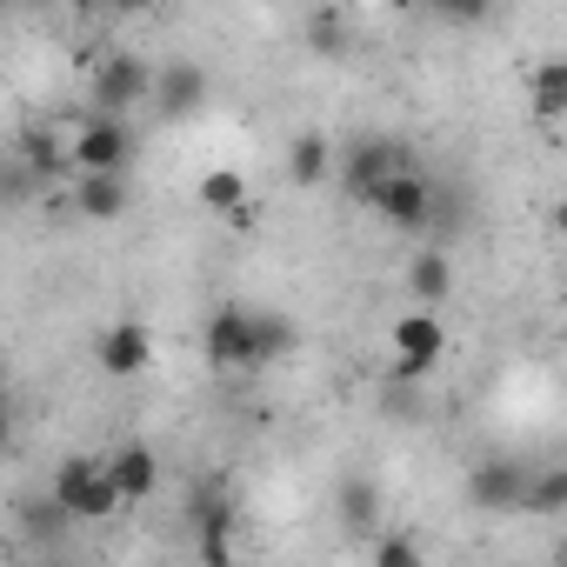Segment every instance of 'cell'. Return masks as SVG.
Returning a JSON list of instances; mask_svg holds the SVG:
<instances>
[{"label":"cell","instance_id":"28","mask_svg":"<svg viewBox=\"0 0 567 567\" xmlns=\"http://www.w3.org/2000/svg\"><path fill=\"white\" fill-rule=\"evenodd\" d=\"M8 447H14V408H8V394H0V461H8Z\"/></svg>","mask_w":567,"mask_h":567},{"label":"cell","instance_id":"25","mask_svg":"<svg viewBox=\"0 0 567 567\" xmlns=\"http://www.w3.org/2000/svg\"><path fill=\"white\" fill-rule=\"evenodd\" d=\"M381 401H388V414H394V421H421V414H427V401H421V388H414L408 374H388Z\"/></svg>","mask_w":567,"mask_h":567},{"label":"cell","instance_id":"18","mask_svg":"<svg viewBox=\"0 0 567 567\" xmlns=\"http://www.w3.org/2000/svg\"><path fill=\"white\" fill-rule=\"evenodd\" d=\"M567 507V467L560 461H540V467H527V487H520V514H560Z\"/></svg>","mask_w":567,"mask_h":567},{"label":"cell","instance_id":"19","mask_svg":"<svg viewBox=\"0 0 567 567\" xmlns=\"http://www.w3.org/2000/svg\"><path fill=\"white\" fill-rule=\"evenodd\" d=\"M194 200L227 220L234 207H247V174H240V167H207V174L194 181Z\"/></svg>","mask_w":567,"mask_h":567},{"label":"cell","instance_id":"32","mask_svg":"<svg viewBox=\"0 0 567 567\" xmlns=\"http://www.w3.org/2000/svg\"><path fill=\"white\" fill-rule=\"evenodd\" d=\"M28 8H48V0H28Z\"/></svg>","mask_w":567,"mask_h":567},{"label":"cell","instance_id":"31","mask_svg":"<svg viewBox=\"0 0 567 567\" xmlns=\"http://www.w3.org/2000/svg\"><path fill=\"white\" fill-rule=\"evenodd\" d=\"M0 28H8V0H0Z\"/></svg>","mask_w":567,"mask_h":567},{"label":"cell","instance_id":"21","mask_svg":"<svg viewBox=\"0 0 567 567\" xmlns=\"http://www.w3.org/2000/svg\"><path fill=\"white\" fill-rule=\"evenodd\" d=\"M328 167H334V141H328V134H301V141L288 147V181H295V187H321Z\"/></svg>","mask_w":567,"mask_h":567},{"label":"cell","instance_id":"7","mask_svg":"<svg viewBox=\"0 0 567 567\" xmlns=\"http://www.w3.org/2000/svg\"><path fill=\"white\" fill-rule=\"evenodd\" d=\"M527 467H534V461H507V454H487V461H474V467H467V481H461L467 507H474V514H520Z\"/></svg>","mask_w":567,"mask_h":567},{"label":"cell","instance_id":"1","mask_svg":"<svg viewBox=\"0 0 567 567\" xmlns=\"http://www.w3.org/2000/svg\"><path fill=\"white\" fill-rule=\"evenodd\" d=\"M48 494L61 501V514H68L74 527H81V520H114V514L127 507L101 454H68V461L54 467V481H48Z\"/></svg>","mask_w":567,"mask_h":567},{"label":"cell","instance_id":"26","mask_svg":"<svg viewBox=\"0 0 567 567\" xmlns=\"http://www.w3.org/2000/svg\"><path fill=\"white\" fill-rule=\"evenodd\" d=\"M374 567H421V540L414 534H381L374 540Z\"/></svg>","mask_w":567,"mask_h":567},{"label":"cell","instance_id":"15","mask_svg":"<svg viewBox=\"0 0 567 567\" xmlns=\"http://www.w3.org/2000/svg\"><path fill=\"white\" fill-rule=\"evenodd\" d=\"M447 295H454V260H447L441 247H427V240H421V247L408 254V301L441 308Z\"/></svg>","mask_w":567,"mask_h":567},{"label":"cell","instance_id":"30","mask_svg":"<svg viewBox=\"0 0 567 567\" xmlns=\"http://www.w3.org/2000/svg\"><path fill=\"white\" fill-rule=\"evenodd\" d=\"M0 394H8V354H0Z\"/></svg>","mask_w":567,"mask_h":567},{"label":"cell","instance_id":"12","mask_svg":"<svg viewBox=\"0 0 567 567\" xmlns=\"http://www.w3.org/2000/svg\"><path fill=\"white\" fill-rule=\"evenodd\" d=\"M187 514H194V554L207 560V567H227L234 560V507H227V494H194L187 501Z\"/></svg>","mask_w":567,"mask_h":567},{"label":"cell","instance_id":"2","mask_svg":"<svg viewBox=\"0 0 567 567\" xmlns=\"http://www.w3.org/2000/svg\"><path fill=\"white\" fill-rule=\"evenodd\" d=\"M134 154H141V134H134L127 114L87 107V114L68 127V161H74V167H134Z\"/></svg>","mask_w":567,"mask_h":567},{"label":"cell","instance_id":"5","mask_svg":"<svg viewBox=\"0 0 567 567\" xmlns=\"http://www.w3.org/2000/svg\"><path fill=\"white\" fill-rule=\"evenodd\" d=\"M394 167H421V154H414L408 141H394V134H354V141H348V161H341V187H348V200L368 207V194H374Z\"/></svg>","mask_w":567,"mask_h":567},{"label":"cell","instance_id":"22","mask_svg":"<svg viewBox=\"0 0 567 567\" xmlns=\"http://www.w3.org/2000/svg\"><path fill=\"white\" fill-rule=\"evenodd\" d=\"M68 527H74V520L61 514V501H54V494H48V501H28V507H21V534H28L34 547H61V540H68Z\"/></svg>","mask_w":567,"mask_h":567},{"label":"cell","instance_id":"8","mask_svg":"<svg viewBox=\"0 0 567 567\" xmlns=\"http://www.w3.org/2000/svg\"><path fill=\"white\" fill-rule=\"evenodd\" d=\"M441 354H447V328H441V315H434V308H408V315L394 321V374L421 381V374H434Z\"/></svg>","mask_w":567,"mask_h":567},{"label":"cell","instance_id":"13","mask_svg":"<svg viewBox=\"0 0 567 567\" xmlns=\"http://www.w3.org/2000/svg\"><path fill=\"white\" fill-rule=\"evenodd\" d=\"M8 154H14L41 187H54L61 174H74V161H68V134H61V127H21Z\"/></svg>","mask_w":567,"mask_h":567},{"label":"cell","instance_id":"6","mask_svg":"<svg viewBox=\"0 0 567 567\" xmlns=\"http://www.w3.org/2000/svg\"><path fill=\"white\" fill-rule=\"evenodd\" d=\"M200 348H207V361H214L220 374H254V368H260V348H254V308H240V301L214 308L207 328H200Z\"/></svg>","mask_w":567,"mask_h":567},{"label":"cell","instance_id":"10","mask_svg":"<svg viewBox=\"0 0 567 567\" xmlns=\"http://www.w3.org/2000/svg\"><path fill=\"white\" fill-rule=\"evenodd\" d=\"M74 214L81 220H121L134 187H127V167H74Z\"/></svg>","mask_w":567,"mask_h":567},{"label":"cell","instance_id":"24","mask_svg":"<svg viewBox=\"0 0 567 567\" xmlns=\"http://www.w3.org/2000/svg\"><path fill=\"white\" fill-rule=\"evenodd\" d=\"M308 48H315L321 61H334V54H348V34H341V14H334V8H321V14H308Z\"/></svg>","mask_w":567,"mask_h":567},{"label":"cell","instance_id":"14","mask_svg":"<svg viewBox=\"0 0 567 567\" xmlns=\"http://www.w3.org/2000/svg\"><path fill=\"white\" fill-rule=\"evenodd\" d=\"M107 461V474H114V487H121V501H147L154 487H161V454L147 447V441H121L114 454H101Z\"/></svg>","mask_w":567,"mask_h":567},{"label":"cell","instance_id":"4","mask_svg":"<svg viewBox=\"0 0 567 567\" xmlns=\"http://www.w3.org/2000/svg\"><path fill=\"white\" fill-rule=\"evenodd\" d=\"M147 94H154V61H141L134 48L101 54L87 74V101L101 114H134V107H147Z\"/></svg>","mask_w":567,"mask_h":567},{"label":"cell","instance_id":"29","mask_svg":"<svg viewBox=\"0 0 567 567\" xmlns=\"http://www.w3.org/2000/svg\"><path fill=\"white\" fill-rule=\"evenodd\" d=\"M154 8H161V0H107V14H121V21L127 14H154Z\"/></svg>","mask_w":567,"mask_h":567},{"label":"cell","instance_id":"23","mask_svg":"<svg viewBox=\"0 0 567 567\" xmlns=\"http://www.w3.org/2000/svg\"><path fill=\"white\" fill-rule=\"evenodd\" d=\"M41 194V181L14 161V154H0V214H14V207H28Z\"/></svg>","mask_w":567,"mask_h":567},{"label":"cell","instance_id":"20","mask_svg":"<svg viewBox=\"0 0 567 567\" xmlns=\"http://www.w3.org/2000/svg\"><path fill=\"white\" fill-rule=\"evenodd\" d=\"M254 348H260V368H274V361H288L301 348V328L288 315H274V308H254Z\"/></svg>","mask_w":567,"mask_h":567},{"label":"cell","instance_id":"11","mask_svg":"<svg viewBox=\"0 0 567 567\" xmlns=\"http://www.w3.org/2000/svg\"><path fill=\"white\" fill-rule=\"evenodd\" d=\"M94 361H101V374H114V381H134V374H147V361H154V334H147V321H114V328H101V341H94Z\"/></svg>","mask_w":567,"mask_h":567},{"label":"cell","instance_id":"3","mask_svg":"<svg viewBox=\"0 0 567 567\" xmlns=\"http://www.w3.org/2000/svg\"><path fill=\"white\" fill-rule=\"evenodd\" d=\"M368 207H374L394 234H408V240H427V234H434V181H427L421 167H394V174L368 194Z\"/></svg>","mask_w":567,"mask_h":567},{"label":"cell","instance_id":"27","mask_svg":"<svg viewBox=\"0 0 567 567\" xmlns=\"http://www.w3.org/2000/svg\"><path fill=\"white\" fill-rule=\"evenodd\" d=\"M427 8H434L441 21H454V28H474V21L494 14V0H427Z\"/></svg>","mask_w":567,"mask_h":567},{"label":"cell","instance_id":"17","mask_svg":"<svg viewBox=\"0 0 567 567\" xmlns=\"http://www.w3.org/2000/svg\"><path fill=\"white\" fill-rule=\"evenodd\" d=\"M527 101H534L540 127H560L567 121V61H540L534 81H527Z\"/></svg>","mask_w":567,"mask_h":567},{"label":"cell","instance_id":"16","mask_svg":"<svg viewBox=\"0 0 567 567\" xmlns=\"http://www.w3.org/2000/svg\"><path fill=\"white\" fill-rule=\"evenodd\" d=\"M334 514H341L348 534H374V527H381V487H374L368 474H348V481L334 487Z\"/></svg>","mask_w":567,"mask_h":567},{"label":"cell","instance_id":"9","mask_svg":"<svg viewBox=\"0 0 567 567\" xmlns=\"http://www.w3.org/2000/svg\"><path fill=\"white\" fill-rule=\"evenodd\" d=\"M147 107H154V121H194L200 107H207V68H194V61H167V68H154V94H147Z\"/></svg>","mask_w":567,"mask_h":567}]
</instances>
